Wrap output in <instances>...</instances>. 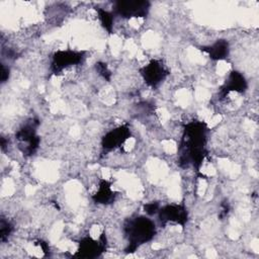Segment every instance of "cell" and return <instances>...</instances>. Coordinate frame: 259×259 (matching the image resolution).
Listing matches in <instances>:
<instances>
[{
	"instance_id": "obj_1",
	"label": "cell",
	"mask_w": 259,
	"mask_h": 259,
	"mask_svg": "<svg viewBox=\"0 0 259 259\" xmlns=\"http://www.w3.org/2000/svg\"><path fill=\"white\" fill-rule=\"evenodd\" d=\"M207 126L203 121H190L186 123L179 147V162L182 166L192 165L199 169L205 156L207 140Z\"/></svg>"
},
{
	"instance_id": "obj_2",
	"label": "cell",
	"mask_w": 259,
	"mask_h": 259,
	"mask_svg": "<svg viewBox=\"0 0 259 259\" xmlns=\"http://www.w3.org/2000/svg\"><path fill=\"white\" fill-rule=\"evenodd\" d=\"M124 231L128 240L126 252H134L140 245L152 240L156 234V227L152 220L138 217L126 223Z\"/></svg>"
},
{
	"instance_id": "obj_3",
	"label": "cell",
	"mask_w": 259,
	"mask_h": 259,
	"mask_svg": "<svg viewBox=\"0 0 259 259\" xmlns=\"http://www.w3.org/2000/svg\"><path fill=\"white\" fill-rule=\"evenodd\" d=\"M150 10V2L145 0H123L113 4V12L122 18L146 17Z\"/></svg>"
},
{
	"instance_id": "obj_4",
	"label": "cell",
	"mask_w": 259,
	"mask_h": 259,
	"mask_svg": "<svg viewBox=\"0 0 259 259\" xmlns=\"http://www.w3.org/2000/svg\"><path fill=\"white\" fill-rule=\"evenodd\" d=\"M21 151L26 155H32L38 148L39 138L36 135V123L30 121L19 128L15 135Z\"/></svg>"
},
{
	"instance_id": "obj_5",
	"label": "cell",
	"mask_w": 259,
	"mask_h": 259,
	"mask_svg": "<svg viewBox=\"0 0 259 259\" xmlns=\"http://www.w3.org/2000/svg\"><path fill=\"white\" fill-rule=\"evenodd\" d=\"M83 59L84 52L72 50L57 51L52 57L51 70L54 74H59L63 70L81 63Z\"/></svg>"
},
{
	"instance_id": "obj_6",
	"label": "cell",
	"mask_w": 259,
	"mask_h": 259,
	"mask_svg": "<svg viewBox=\"0 0 259 259\" xmlns=\"http://www.w3.org/2000/svg\"><path fill=\"white\" fill-rule=\"evenodd\" d=\"M169 71L165 65L159 60H152L141 69V75L150 87L158 86L168 76Z\"/></svg>"
},
{
	"instance_id": "obj_7",
	"label": "cell",
	"mask_w": 259,
	"mask_h": 259,
	"mask_svg": "<svg viewBox=\"0 0 259 259\" xmlns=\"http://www.w3.org/2000/svg\"><path fill=\"white\" fill-rule=\"evenodd\" d=\"M106 237L105 234H101L98 240L92 238H84L79 243V248L75 256L82 258H94L99 256L105 249Z\"/></svg>"
},
{
	"instance_id": "obj_8",
	"label": "cell",
	"mask_w": 259,
	"mask_h": 259,
	"mask_svg": "<svg viewBox=\"0 0 259 259\" xmlns=\"http://www.w3.org/2000/svg\"><path fill=\"white\" fill-rule=\"evenodd\" d=\"M159 220L163 224L175 223L184 226L187 222V210L184 205L181 204H167L159 208Z\"/></svg>"
},
{
	"instance_id": "obj_9",
	"label": "cell",
	"mask_w": 259,
	"mask_h": 259,
	"mask_svg": "<svg viewBox=\"0 0 259 259\" xmlns=\"http://www.w3.org/2000/svg\"><path fill=\"white\" fill-rule=\"evenodd\" d=\"M131 136L130 127L126 124L119 125L107 132L102 138L101 145L104 151H112L120 147Z\"/></svg>"
},
{
	"instance_id": "obj_10",
	"label": "cell",
	"mask_w": 259,
	"mask_h": 259,
	"mask_svg": "<svg viewBox=\"0 0 259 259\" xmlns=\"http://www.w3.org/2000/svg\"><path fill=\"white\" fill-rule=\"evenodd\" d=\"M247 89V81L245 77L237 72V71H232L228 78L226 79L224 85L221 87V95L224 97L230 92H239L242 93Z\"/></svg>"
},
{
	"instance_id": "obj_11",
	"label": "cell",
	"mask_w": 259,
	"mask_h": 259,
	"mask_svg": "<svg viewBox=\"0 0 259 259\" xmlns=\"http://www.w3.org/2000/svg\"><path fill=\"white\" fill-rule=\"evenodd\" d=\"M201 50L205 52L208 57L213 61H221L226 59L230 53L229 42L225 39H218L210 46L202 47Z\"/></svg>"
},
{
	"instance_id": "obj_12",
	"label": "cell",
	"mask_w": 259,
	"mask_h": 259,
	"mask_svg": "<svg viewBox=\"0 0 259 259\" xmlns=\"http://www.w3.org/2000/svg\"><path fill=\"white\" fill-rule=\"evenodd\" d=\"M115 192L111 189V183L107 180H100L98 184V189L93 194L92 198L96 203L108 204L114 200Z\"/></svg>"
},
{
	"instance_id": "obj_13",
	"label": "cell",
	"mask_w": 259,
	"mask_h": 259,
	"mask_svg": "<svg viewBox=\"0 0 259 259\" xmlns=\"http://www.w3.org/2000/svg\"><path fill=\"white\" fill-rule=\"evenodd\" d=\"M96 10H97L98 17H99L101 25L108 32H111L112 31V26H113V14L104 10V9H102V8H99V7H97Z\"/></svg>"
},
{
	"instance_id": "obj_14",
	"label": "cell",
	"mask_w": 259,
	"mask_h": 259,
	"mask_svg": "<svg viewBox=\"0 0 259 259\" xmlns=\"http://www.w3.org/2000/svg\"><path fill=\"white\" fill-rule=\"evenodd\" d=\"M11 231H12V226L10 225V223L2 218L1 222H0V237H1V241L6 240L8 238V236L10 235Z\"/></svg>"
},
{
	"instance_id": "obj_15",
	"label": "cell",
	"mask_w": 259,
	"mask_h": 259,
	"mask_svg": "<svg viewBox=\"0 0 259 259\" xmlns=\"http://www.w3.org/2000/svg\"><path fill=\"white\" fill-rule=\"evenodd\" d=\"M96 70L98 71V73L103 76V78H106L107 80H109V76H110V72L108 71L107 67L105 64L102 63H98L96 64Z\"/></svg>"
},
{
	"instance_id": "obj_16",
	"label": "cell",
	"mask_w": 259,
	"mask_h": 259,
	"mask_svg": "<svg viewBox=\"0 0 259 259\" xmlns=\"http://www.w3.org/2000/svg\"><path fill=\"white\" fill-rule=\"evenodd\" d=\"M159 204L157 202H150V203H147L145 206H144V209L145 211L148 213V214H155L159 211Z\"/></svg>"
},
{
	"instance_id": "obj_17",
	"label": "cell",
	"mask_w": 259,
	"mask_h": 259,
	"mask_svg": "<svg viewBox=\"0 0 259 259\" xmlns=\"http://www.w3.org/2000/svg\"><path fill=\"white\" fill-rule=\"evenodd\" d=\"M9 77V69L6 68L4 65L1 66V81L4 83Z\"/></svg>"
}]
</instances>
